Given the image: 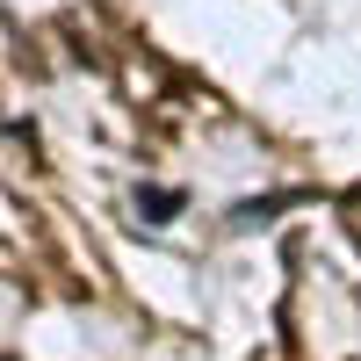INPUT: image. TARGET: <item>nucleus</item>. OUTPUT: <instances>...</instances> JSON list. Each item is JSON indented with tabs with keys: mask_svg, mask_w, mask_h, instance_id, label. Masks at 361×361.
<instances>
[{
	"mask_svg": "<svg viewBox=\"0 0 361 361\" xmlns=\"http://www.w3.org/2000/svg\"><path fill=\"white\" fill-rule=\"evenodd\" d=\"M137 209H145L152 224H166L173 209H180V195H166V188H145V195H137Z\"/></svg>",
	"mask_w": 361,
	"mask_h": 361,
	"instance_id": "nucleus-1",
	"label": "nucleus"
}]
</instances>
